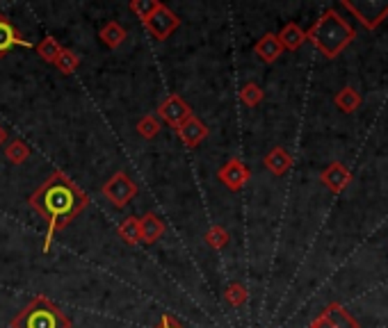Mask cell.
Wrapping results in <instances>:
<instances>
[{
  "mask_svg": "<svg viewBox=\"0 0 388 328\" xmlns=\"http://www.w3.org/2000/svg\"><path fill=\"white\" fill-rule=\"evenodd\" d=\"M87 203H89V197L64 171H53L30 194L28 205L48 223L44 251L50 249V242H53L55 233L64 230L67 226L87 208Z\"/></svg>",
  "mask_w": 388,
  "mask_h": 328,
  "instance_id": "cell-1",
  "label": "cell"
},
{
  "mask_svg": "<svg viewBox=\"0 0 388 328\" xmlns=\"http://www.w3.org/2000/svg\"><path fill=\"white\" fill-rule=\"evenodd\" d=\"M354 37H356L354 28L347 23L336 9H326V12L306 30V41H311L326 59L338 57L343 50L352 44Z\"/></svg>",
  "mask_w": 388,
  "mask_h": 328,
  "instance_id": "cell-2",
  "label": "cell"
},
{
  "mask_svg": "<svg viewBox=\"0 0 388 328\" xmlns=\"http://www.w3.org/2000/svg\"><path fill=\"white\" fill-rule=\"evenodd\" d=\"M9 328H71V320L48 296L39 294L14 315Z\"/></svg>",
  "mask_w": 388,
  "mask_h": 328,
  "instance_id": "cell-3",
  "label": "cell"
},
{
  "mask_svg": "<svg viewBox=\"0 0 388 328\" xmlns=\"http://www.w3.org/2000/svg\"><path fill=\"white\" fill-rule=\"evenodd\" d=\"M101 194H103L115 208H126V205L137 197V182L132 180L128 173L117 171L103 182Z\"/></svg>",
  "mask_w": 388,
  "mask_h": 328,
  "instance_id": "cell-4",
  "label": "cell"
},
{
  "mask_svg": "<svg viewBox=\"0 0 388 328\" xmlns=\"http://www.w3.org/2000/svg\"><path fill=\"white\" fill-rule=\"evenodd\" d=\"M343 7L350 9V12L359 18L367 30H375L377 25L384 23V20L388 18V0H359V3H350V0H345Z\"/></svg>",
  "mask_w": 388,
  "mask_h": 328,
  "instance_id": "cell-5",
  "label": "cell"
},
{
  "mask_svg": "<svg viewBox=\"0 0 388 328\" xmlns=\"http://www.w3.org/2000/svg\"><path fill=\"white\" fill-rule=\"evenodd\" d=\"M181 25V18L171 12L167 5H160L156 9V14H153L149 20H144V28L149 30V35L158 41H165L167 37L173 35V30Z\"/></svg>",
  "mask_w": 388,
  "mask_h": 328,
  "instance_id": "cell-6",
  "label": "cell"
},
{
  "mask_svg": "<svg viewBox=\"0 0 388 328\" xmlns=\"http://www.w3.org/2000/svg\"><path fill=\"white\" fill-rule=\"evenodd\" d=\"M156 117H158L160 121L169 123L171 128H178L181 123H186V121L192 117V107H190L188 102L183 100L178 94H169V96L158 105Z\"/></svg>",
  "mask_w": 388,
  "mask_h": 328,
  "instance_id": "cell-7",
  "label": "cell"
},
{
  "mask_svg": "<svg viewBox=\"0 0 388 328\" xmlns=\"http://www.w3.org/2000/svg\"><path fill=\"white\" fill-rule=\"evenodd\" d=\"M217 178H219V182H224V187H229L231 192H240L244 184L251 180V171L240 158H231L217 171Z\"/></svg>",
  "mask_w": 388,
  "mask_h": 328,
  "instance_id": "cell-8",
  "label": "cell"
},
{
  "mask_svg": "<svg viewBox=\"0 0 388 328\" xmlns=\"http://www.w3.org/2000/svg\"><path fill=\"white\" fill-rule=\"evenodd\" d=\"M320 180H322V184L329 192L343 194L347 187H350V182H352V171L347 169L345 164H341V162H331L329 167L322 169Z\"/></svg>",
  "mask_w": 388,
  "mask_h": 328,
  "instance_id": "cell-9",
  "label": "cell"
},
{
  "mask_svg": "<svg viewBox=\"0 0 388 328\" xmlns=\"http://www.w3.org/2000/svg\"><path fill=\"white\" fill-rule=\"evenodd\" d=\"M208 126L203 123L201 119H197V117H190L186 123H181V126L176 128V135H178V139L186 144L188 148H197L199 144L208 137Z\"/></svg>",
  "mask_w": 388,
  "mask_h": 328,
  "instance_id": "cell-10",
  "label": "cell"
},
{
  "mask_svg": "<svg viewBox=\"0 0 388 328\" xmlns=\"http://www.w3.org/2000/svg\"><path fill=\"white\" fill-rule=\"evenodd\" d=\"M16 46H21V48H33V44L21 37V33L9 23V18L0 14V57H5L9 50L16 48Z\"/></svg>",
  "mask_w": 388,
  "mask_h": 328,
  "instance_id": "cell-11",
  "label": "cell"
},
{
  "mask_svg": "<svg viewBox=\"0 0 388 328\" xmlns=\"http://www.w3.org/2000/svg\"><path fill=\"white\" fill-rule=\"evenodd\" d=\"M263 164L270 173H274V176H285L292 167V156L283 146H274L268 156L263 158Z\"/></svg>",
  "mask_w": 388,
  "mask_h": 328,
  "instance_id": "cell-12",
  "label": "cell"
},
{
  "mask_svg": "<svg viewBox=\"0 0 388 328\" xmlns=\"http://www.w3.org/2000/svg\"><path fill=\"white\" fill-rule=\"evenodd\" d=\"M253 50H256V55L265 62V64H274L281 55H283V46L279 44V37L274 33H268L263 35L256 46H253Z\"/></svg>",
  "mask_w": 388,
  "mask_h": 328,
  "instance_id": "cell-13",
  "label": "cell"
},
{
  "mask_svg": "<svg viewBox=\"0 0 388 328\" xmlns=\"http://www.w3.org/2000/svg\"><path fill=\"white\" fill-rule=\"evenodd\" d=\"M139 235L144 244H156L162 235H165V223H162V219L156 212H147L144 217L139 219Z\"/></svg>",
  "mask_w": 388,
  "mask_h": 328,
  "instance_id": "cell-14",
  "label": "cell"
},
{
  "mask_svg": "<svg viewBox=\"0 0 388 328\" xmlns=\"http://www.w3.org/2000/svg\"><path fill=\"white\" fill-rule=\"evenodd\" d=\"M322 315L331 322L333 328H359V322H356L341 303H329L322 310Z\"/></svg>",
  "mask_w": 388,
  "mask_h": 328,
  "instance_id": "cell-15",
  "label": "cell"
},
{
  "mask_svg": "<svg viewBox=\"0 0 388 328\" xmlns=\"http://www.w3.org/2000/svg\"><path fill=\"white\" fill-rule=\"evenodd\" d=\"M98 37L110 50H117L126 41L128 35H126V30H124V25L119 23V20H110V23H105L103 28L98 30Z\"/></svg>",
  "mask_w": 388,
  "mask_h": 328,
  "instance_id": "cell-16",
  "label": "cell"
},
{
  "mask_svg": "<svg viewBox=\"0 0 388 328\" xmlns=\"http://www.w3.org/2000/svg\"><path fill=\"white\" fill-rule=\"evenodd\" d=\"M277 37H279V44L283 46V50H297L306 41V33L297 23H285Z\"/></svg>",
  "mask_w": 388,
  "mask_h": 328,
  "instance_id": "cell-17",
  "label": "cell"
},
{
  "mask_svg": "<svg viewBox=\"0 0 388 328\" xmlns=\"http://www.w3.org/2000/svg\"><path fill=\"white\" fill-rule=\"evenodd\" d=\"M333 102L341 112H345V115H352V112H356L361 107L363 100H361V94L354 87H343L338 94H336Z\"/></svg>",
  "mask_w": 388,
  "mask_h": 328,
  "instance_id": "cell-18",
  "label": "cell"
},
{
  "mask_svg": "<svg viewBox=\"0 0 388 328\" xmlns=\"http://www.w3.org/2000/svg\"><path fill=\"white\" fill-rule=\"evenodd\" d=\"M117 233H119V238L124 240L126 244H130V246L142 244V235H139V219H137V217H128V219L121 221V223H119V228H117Z\"/></svg>",
  "mask_w": 388,
  "mask_h": 328,
  "instance_id": "cell-19",
  "label": "cell"
},
{
  "mask_svg": "<svg viewBox=\"0 0 388 328\" xmlns=\"http://www.w3.org/2000/svg\"><path fill=\"white\" fill-rule=\"evenodd\" d=\"M30 156H33V151H30V146L23 139H14L5 146V158L12 164H23V162H28Z\"/></svg>",
  "mask_w": 388,
  "mask_h": 328,
  "instance_id": "cell-20",
  "label": "cell"
},
{
  "mask_svg": "<svg viewBox=\"0 0 388 328\" xmlns=\"http://www.w3.org/2000/svg\"><path fill=\"white\" fill-rule=\"evenodd\" d=\"M35 50H37V55L42 57L44 62H48V64H55L57 55L62 53V46L57 44V39H55V37H44V39L35 46Z\"/></svg>",
  "mask_w": 388,
  "mask_h": 328,
  "instance_id": "cell-21",
  "label": "cell"
},
{
  "mask_svg": "<svg viewBox=\"0 0 388 328\" xmlns=\"http://www.w3.org/2000/svg\"><path fill=\"white\" fill-rule=\"evenodd\" d=\"M203 240H206V244L210 246V249L222 251L224 246L229 244L231 235H229V230H227V228H224V226L215 223V226H210V228L206 230V235H203Z\"/></svg>",
  "mask_w": 388,
  "mask_h": 328,
  "instance_id": "cell-22",
  "label": "cell"
},
{
  "mask_svg": "<svg viewBox=\"0 0 388 328\" xmlns=\"http://www.w3.org/2000/svg\"><path fill=\"white\" fill-rule=\"evenodd\" d=\"M160 5H162L160 0H130V3H128L130 12L135 14L142 20V23H144V20H149L153 14H156V9Z\"/></svg>",
  "mask_w": 388,
  "mask_h": 328,
  "instance_id": "cell-23",
  "label": "cell"
},
{
  "mask_svg": "<svg viewBox=\"0 0 388 328\" xmlns=\"http://www.w3.org/2000/svg\"><path fill=\"white\" fill-rule=\"evenodd\" d=\"M55 66L59 74H64V76L76 74V69L80 66V55H76L74 50H69V48H62V53H59L55 59Z\"/></svg>",
  "mask_w": 388,
  "mask_h": 328,
  "instance_id": "cell-24",
  "label": "cell"
},
{
  "mask_svg": "<svg viewBox=\"0 0 388 328\" xmlns=\"http://www.w3.org/2000/svg\"><path fill=\"white\" fill-rule=\"evenodd\" d=\"M137 132H139V137L142 139H153V137H158V132L162 128V123L156 115H147V117H142L137 121Z\"/></svg>",
  "mask_w": 388,
  "mask_h": 328,
  "instance_id": "cell-25",
  "label": "cell"
},
{
  "mask_svg": "<svg viewBox=\"0 0 388 328\" xmlns=\"http://www.w3.org/2000/svg\"><path fill=\"white\" fill-rule=\"evenodd\" d=\"M265 98V91L261 89V85H256V82H247L242 89H240V100L244 102L247 107H256L261 105Z\"/></svg>",
  "mask_w": 388,
  "mask_h": 328,
  "instance_id": "cell-26",
  "label": "cell"
},
{
  "mask_svg": "<svg viewBox=\"0 0 388 328\" xmlns=\"http://www.w3.org/2000/svg\"><path fill=\"white\" fill-rule=\"evenodd\" d=\"M224 299H227L233 308H242L249 299V292L242 283H231V285H227V290H224Z\"/></svg>",
  "mask_w": 388,
  "mask_h": 328,
  "instance_id": "cell-27",
  "label": "cell"
},
{
  "mask_svg": "<svg viewBox=\"0 0 388 328\" xmlns=\"http://www.w3.org/2000/svg\"><path fill=\"white\" fill-rule=\"evenodd\" d=\"M156 328H183V324L176 320V317H171V315H162L160 317V324Z\"/></svg>",
  "mask_w": 388,
  "mask_h": 328,
  "instance_id": "cell-28",
  "label": "cell"
},
{
  "mask_svg": "<svg viewBox=\"0 0 388 328\" xmlns=\"http://www.w3.org/2000/svg\"><path fill=\"white\" fill-rule=\"evenodd\" d=\"M309 328H333V326H331V322L326 320L324 315H318V317H315V320L311 322V326H309Z\"/></svg>",
  "mask_w": 388,
  "mask_h": 328,
  "instance_id": "cell-29",
  "label": "cell"
},
{
  "mask_svg": "<svg viewBox=\"0 0 388 328\" xmlns=\"http://www.w3.org/2000/svg\"><path fill=\"white\" fill-rule=\"evenodd\" d=\"M5 144H7V130H5L3 126H0V148H3Z\"/></svg>",
  "mask_w": 388,
  "mask_h": 328,
  "instance_id": "cell-30",
  "label": "cell"
}]
</instances>
